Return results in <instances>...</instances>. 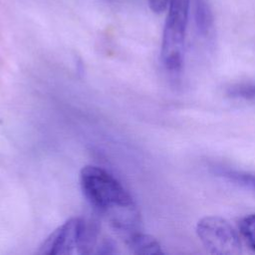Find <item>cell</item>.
Segmentation results:
<instances>
[{
    "label": "cell",
    "instance_id": "obj_1",
    "mask_svg": "<svg viewBox=\"0 0 255 255\" xmlns=\"http://www.w3.org/2000/svg\"><path fill=\"white\" fill-rule=\"evenodd\" d=\"M80 182L90 204L111 224L128 237L138 232L139 212L131 196L107 170L87 165L82 168Z\"/></svg>",
    "mask_w": 255,
    "mask_h": 255
},
{
    "label": "cell",
    "instance_id": "obj_2",
    "mask_svg": "<svg viewBox=\"0 0 255 255\" xmlns=\"http://www.w3.org/2000/svg\"><path fill=\"white\" fill-rule=\"evenodd\" d=\"M190 0H170L165 19L160 59L170 73H178L183 66L185 36Z\"/></svg>",
    "mask_w": 255,
    "mask_h": 255
},
{
    "label": "cell",
    "instance_id": "obj_3",
    "mask_svg": "<svg viewBox=\"0 0 255 255\" xmlns=\"http://www.w3.org/2000/svg\"><path fill=\"white\" fill-rule=\"evenodd\" d=\"M197 235L205 249L214 255H239L240 238L232 225L220 216H205L196 225Z\"/></svg>",
    "mask_w": 255,
    "mask_h": 255
},
{
    "label": "cell",
    "instance_id": "obj_4",
    "mask_svg": "<svg viewBox=\"0 0 255 255\" xmlns=\"http://www.w3.org/2000/svg\"><path fill=\"white\" fill-rule=\"evenodd\" d=\"M86 221L75 217L66 221L57 228L40 246L38 253L48 255H68L76 249L81 252Z\"/></svg>",
    "mask_w": 255,
    "mask_h": 255
},
{
    "label": "cell",
    "instance_id": "obj_5",
    "mask_svg": "<svg viewBox=\"0 0 255 255\" xmlns=\"http://www.w3.org/2000/svg\"><path fill=\"white\" fill-rule=\"evenodd\" d=\"M128 246L134 254L157 255L163 254L159 243L150 235L135 232L127 239Z\"/></svg>",
    "mask_w": 255,
    "mask_h": 255
},
{
    "label": "cell",
    "instance_id": "obj_6",
    "mask_svg": "<svg viewBox=\"0 0 255 255\" xmlns=\"http://www.w3.org/2000/svg\"><path fill=\"white\" fill-rule=\"evenodd\" d=\"M194 20L200 35L207 37L213 29V15L207 0H194Z\"/></svg>",
    "mask_w": 255,
    "mask_h": 255
},
{
    "label": "cell",
    "instance_id": "obj_7",
    "mask_svg": "<svg viewBox=\"0 0 255 255\" xmlns=\"http://www.w3.org/2000/svg\"><path fill=\"white\" fill-rule=\"evenodd\" d=\"M217 173L233 182L255 190V174L224 168H219L217 170Z\"/></svg>",
    "mask_w": 255,
    "mask_h": 255
},
{
    "label": "cell",
    "instance_id": "obj_8",
    "mask_svg": "<svg viewBox=\"0 0 255 255\" xmlns=\"http://www.w3.org/2000/svg\"><path fill=\"white\" fill-rule=\"evenodd\" d=\"M239 229L250 249L255 252V213L243 217L239 222Z\"/></svg>",
    "mask_w": 255,
    "mask_h": 255
},
{
    "label": "cell",
    "instance_id": "obj_9",
    "mask_svg": "<svg viewBox=\"0 0 255 255\" xmlns=\"http://www.w3.org/2000/svg\"><path fill=\"white\" fill-rule=\"evenodd\" d=\"M228 94L232 98L255 101V84H241L229 89Z\"/></svg>",
    "mask_w": 255,
    "mask_h": 255
},
{
    "label": "cell",
    "instance_id": "obj_10",
    "mask_svg": "<svg viewBox=\"0 0 255 255\" xmlns=\"http://www.w3.org/2000/svg\"><path fill=\"white\" fill-rule=\"evenodd\" d=\"M149 8L154 13H162L168 8L170 0H147Z\"/></svg>",
    "mask_w": 255,
    "mask_h": 255
}]
</instances>
